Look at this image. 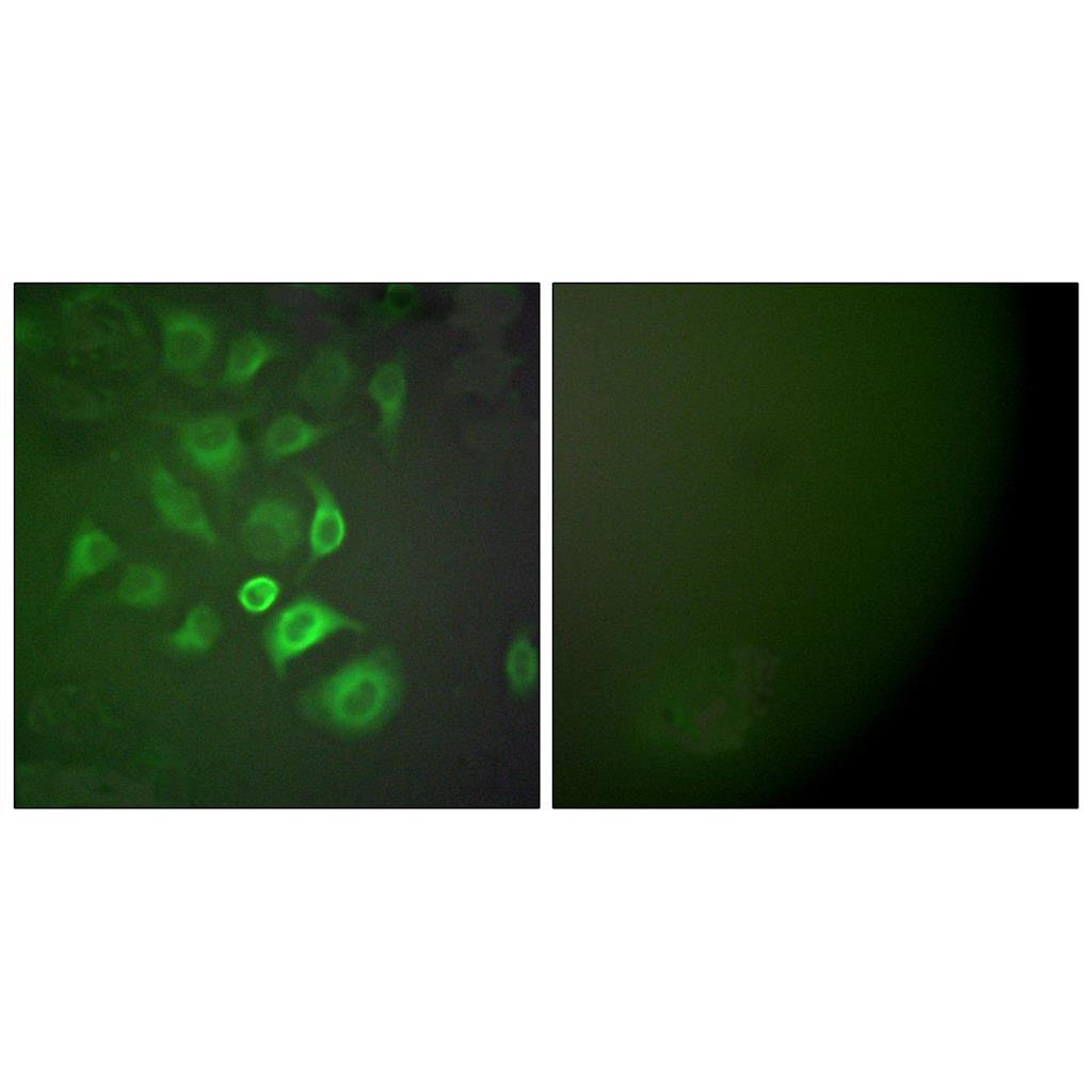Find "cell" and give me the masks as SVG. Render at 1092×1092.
I'll return each instance as SVG.
<instances>
[{"mask_svg":"<svg viewBox=\"0 0 1092 1092\" xmlns=\"http://www.w3.org/2000/svg\"><path fill=\"white\" fill-rule=\"evenodd\" d=\"M404 690L397 654L378 647L310 684L300 694L298 706L305 719L335 736L363 738L391 721Z\"/></svg>","mask_w":1092,"mask_h":1092,"instance_id":"cell-1","label":"cell"},{"mask_svg":"<svg viewBox=\"0 0 1092 1092\" xmlns=\"http://www.w3.org/2000/svg\"><path fill=\"white\" fill-rule=\"evenodd\" d=\"M366 626L325 601L299 597L282 608L268 623L262 645L276 677L289 665L328 638L342 631L363 633Z\"/></svg>","mask_w":1092,"mask_h":1092,"instance_id":"cell-2","label":"cell"},{"mask_svg":"<svg viewBox=\"0 0 1092 1092\" xmlns=\"http://www.w3.org/2000/svg\"><path fill=\"white\" fill-rule=\"evenodd\" d=\"M178 444L187 461L216 484L231 481L246 457L239 422L229 414H208L184 422Z\"/></svg>","mask_w":1092,"mask_h":1092,"instance_id":"cell-3","label":"cell"},{"mask_svg":"<svg viewBox=\"0 0 1092 1092\" xmlns=\"http://www.w3.org/2000/svg\"><path fill=\"white\" fill-rule=\"evenodd\" d=\"M304 536L298 505L283 497L258 500L246 513L240 529L244 550L261 562H282L300 547Z\"/></svg>","mask_w":1092,"mask_h":1092,"instance_id":"cell-4","label":"cell"},{"mask_svg":"<svg viewBox=\"0 0 1092 1092\" xmlns=\"http://www.w3.org/2000/svg\"><path fill=\"white\" fill-rule=\"evenodd\" d=\"M147 485L152 505L168 528L209 547L219 544L216 529L194 488L161 464L151 468Z\"/></svg>","mask_w":1092,"mask_h":1092,"instance_id":"cell-5","label":"cell"},{"mask_svg":"<svg viewBox=\"0 0 1092 1092\" xmlns=\"http://www.w3.org/2000/svg\"><path fill=\"white\" fill-rule=\"evenodd\" d=\"M162 356L166 368L189 373L202 368L215 347V331L210 321L198 315L173 311L163 316Z\"/></svg>","mask_w":1092,"mask_h":1092,"instance_id":"cell-6","label":"cell"},{"mask_svg":"<svg viewBox=\"0 0 1092 1092\" xmlns=\"http://www.w3.org/2000/svg\"><path fill=\"white\" fill-rule=\"evenodd\" d=\"M353 379L354 368L348 353L337 346H324L301 371L295 390L310 406L327 408L346 396Z\"/></svg>","mask_w":1092,"mask_h":1092,"instance_id":"cell-7","label":"cell"},{"mask_svg":"<svg viewBox=\"0 0 1092 1092\" xmlns=\"http://www.w3.org/2000/svg\"><path fill=\"white\" fill-rule=\"evenodd\" d=\"M367 395L378 413L379 435L387 446H395L408 399V374L403 353L396 354L374 369L367 383Z\"/></svg>","mask_w":1092,"mask_h":1092,"instance_id":"cell-8","label":"cell"},{"mask_svg":"<svg viewBox=\"0 0 1092 1092\" xmlns=\"http://www.w3.org/2000/svg\"><path fill=\"white\" fill-rule=\"evenodd\" d=\"M118 557V544L109 533L92 523L81 524L68 544L60 593L69 594L84 581L107 571Z\"/></svg>","mask_w":1092,"mask_h":1092,"instance_id":"cell-9","label":"cell"},{"mask_svg":"<svg viewBox=\"0 0 1092 1092\" xmlns=\"http://www.w3.org/2000/svg\"><path fill=\"white\" fill-rule=\"evenodd\" d=\"M305 483L314 499L307 534L309 556L318 561L341 548L347 537V520L335 495L320 478L306 475Z\"/></svg>","mask_w":1092,"mask_h":1092,"instance_id":"cell-10","label":"cell"},{"mask_svg":"<svg viewBox=\"0 0 1092 1092\" xmlns=\"http://www.w3.org/2000/svg\"><path fill=\"white\" fill-rule=\"evenodd\" d=\"M334 425L314 422L294 412L274 417L263 430L260 451L269 462H278L300 454L323 440Z\"/></svg>","mask_w":1092,"mask_h":1092,"instance_id":"cell-11","label":"cell"},{"mask_svg":"<svg viewBox=\"0 0 1092 1092\" xmlns=\"http://www.w3.org/2000/svg\"><path fill=\"white\" fill-rule=\"evenodd\" d=\"M278 355V349L263 334L248 330L230 342L220 382L225 387H241L253 381Z\"/></svg>","mask_w":1092,"mask_h":1092,"instance_id":"cell-12","label":"cell"},{"mask_svg":"<svg viewBox=\"0 0 1092 1092\" xmlns=\"http://www.w3.org/2000/svg\"><path fill=\"white\" fill-rule=\"evenodd\" d=\"M168 588V578L162 568L151 563L140 562L124 571L113 596L119 605L134 609H150L164 601Z\"/></svg>","mask_w":1092,"mask_h":1092,"instance_id":"cell-13","label":"cell"},{"mask_svg":"<svg viewBox=\"0 0 1092 1092\" xmlns=\"http://www.w3.org/2000/svg\"><path fill=\"white\" fill-rule=\"evenodd\" d=\"M222 622L216 610L200 603L193 606L181 624L167 636L168 644L182 653H204L218 641Z\"/></svg>","mask_w":1092,"mask_h":1092,"instance_id":"cell-14","label":"cell"},{"mask_svg":"<svg viewBox=\"0 0 1092 1092\" xmlns=\"http://www.w3.org/2000/svg\"><path fill=\"white\" fill-rule=\"evenodd\" d=\"M279 582L269 575H256L244 580L237 590L239 606L253 615L267 612L280 595Z\"/></svg>","mask_w":1092,"mask_h":1092,"instance_id":"cell-15","label":"cell"},{"mask_svg":"<svg viewBox=\"0 0 1092 1092\" xmlns=\"http://www.w3.org/2000/svg\"><path fill=\"white\" fill-rule=\"evenodd\" d=\"M415 290L410 283H389L380 302L381 311L389 318H400L410 312Z\"/></svg>","mask_w":1092,"mask_h":1092,"instance_id":"cell-16","label":"cell"}]
</instances>
